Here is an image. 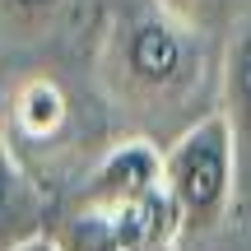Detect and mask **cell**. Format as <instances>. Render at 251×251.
<instances>
[{
  "instance_id": "ba28073f",
  "label": "cell",
  "mask_w": 251,
  "mask_h": 251,
  "mask_svg": "<svg viewBox=\"0 0 251 251\" xmlns=\"http://www.w3.org/2000/svg\"><path fill=\"white\" fill-rule=\"evenodd\" d=\"M163 9H168V14H177V19H186V24H205L209 14H214V9H224L228 0H158Z\"/></svg>"
},
{
  "instance_id": "7a4b0ae2",
  "label": "cell",
  "mask_w": 251,
  "mask_h": 251,
  "mask_svg": "<svg viewBox=\"0 0 251 251\" xmlns=\"http://www.w3.org/2000/svg\"><path fill=\"white\" fill-rule=\"evenodd\" d=\"M163 186L181 214V237H209L237 205L233 135L219 112L191 121L163 149Z\"/></svg>"
},
{
  "instance_id": "9c48e42d",
  "label": "cell",
  "mask_w": 251,
  "mask_h": 251,
  "mask_svg": "<svg viewBox=\"0 0 251 251\" xmlns=\"http://www.w3.org/2000/svg\"><path fill=\"white\" fill-rule=\"evenodd\" d=\"M5 251H65V247H61V237H56V233H42V228H33V233H24L19 242H9Z\"/></svg>"
},
{
  "instance_id": "30bf717a",
  "label": "cell",
  "mask_w": 251,
  "mask_h": 251,
  "mask_svg": "<svg viewBox=\"0 0 251 251\" xmlns=\"http://www.w3.org/2000/svg\"><path fill=\"white\" fill-rule=\"evenodd\" d=\"M5 5L14 9L19 19H47L56 5H61V0H5Z\"/></svg>"
},
{
  "instance_id": "6da1fadb",
  "label": "cell",
  "mask_w": 251,
  "mask_h": 251,
  "mask_svg": "<svg viewBox=\"0 0 251 251\" xmlns=\"http://www.w3.org/2000/svg\"><path fill=\"white\" fill-rule=\"evenodd\" d=\"M200 65H205V42L200 28L168 9L130 19L107 51V79L135 107H177L196 93Z\"/></svg>"
},
{
  "instance_id": "5b68a950",
  "label": "cell",
  "mask_w": 251,
  "mask_h": 251,
  "mask_svg": "<svg viewBox=\"0 0 251 251\" xmlns=\"http://www.w3.org/2000/svg\"><path fill=\"white\" fill-rule=\"evenodd\" d=\"M219 117L233 135L237 163V200H251V9L237 19L219 65Z\"/></svg>"
},
{
  "instance_id": "52a82bcc",
  "label": "cell",
  "mask_w": 251,
  "mask_h": 251,
  "mask_svg": "<svg viewBox=\"0 0 251 251\" xmlns=\"http://www.w3.org/2000/svg\"><path fill=\"white\" fill-rule=\"evenodd\" d=\"M28 209V191H24V172H19V158L9 149V140L0 135V228L9 219H19Z\"/></svg>"
},
{
  "instance_id": "277c9868",
  "label": "cell",
  "mask_w": 251,
  "mask_h": 251,
  "mask_svg": "<svg viewBox=\"0 0 251 251\" xmlns=\"http://www.w3.org/2000/svg\"><path fill=\"white\" fill-rule=\"evenodd\" d=\"M153 191H163V149L144 135L117 140L107 153L98 158V168L89 172L75 209L84 214H112V209L140 205Z\"/></svg>"
},
{
  "instance_id": "8992f818",
  "label": "cell",
  "mask_w": 251,
  "mask_h": 251,
  "mask_svg": "<svg viewBox=\"0 0 251 251\" xmlns=\"http://www.w3.org/2000/svg\"><path fill=\"white\" fill-rule=\"evenodd\" d=\"M9 107H14V140L19 144H47L70 121L65 89L51 75H28V79L9 93Z\"/></svg>"
},
{
  "instance_id": "3957f363",
  "label": "cell",
  "mask_w": 251,
  "mask_h": 251,
  "mask_svg": "<svg viewBox=\"0 0 251 251\" xmlns=\"http://www.w3.org/2000/svg\"><path fill=\"white\" fill-rule=\"evenodd\" d=\"M56 237H61L65 251H177L181 247V214L172 205L168 186H163L149 200L112 209V214L70 209V219L61 224Z\"/></svg>"
}]
</instances>
